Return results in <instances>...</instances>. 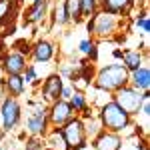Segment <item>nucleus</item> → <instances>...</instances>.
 Masks as SVG:
<instances>
[{
	"label": "nucleus",
	"instance_id": "obj_9",
	"mask_svg": "<svg viewBox=\"0 0 150 150\" xmlns=\"http://www.w3.org/2000/svg\"><path fill=\"white\" fill-rule=\"evenodd\" d=\"M62 90V82H60V76H50L44 84V98L46 100H54L58 98V94Z\"/></svg>",
	"mask_w": 150,
	"mask_h": 150
},
{
	"label": "nucleus",
	"instance_id": "obj_17",
	"mask_svg": "<svg viewBox=\"0 0 150 150\" xmlns=\"http://www.w3.org/2000/svg\"><path fill=\"white\" fill-rule=\"evenodd\" d=\"M6 86H8V90H10L12 94H20L24 88V80L18 76V74H10V78H8V82H6Z\"/></svg>",
	"mask_w": 150,
	"mask_h": 150
},
{
	"label": "nucleus",
	"instance_id": "obj_2",
	"mask_svg": "<svg viewBox=\"0 0 150 150\" xmlns=\"http://www.w3.org/2000/svg\"><path fill=\"white\" fill-rule=\"evenodd\" d=\"M102 122H104V126H106V128H110V130H114V132H116V130L126 128L128 114L116 102H108L102 108Z\"/></svg>",
	"mask_w": 150,
	"mask_h": 150
},
{
	"label": "nucleus",
	"instance_id": "obj_14",
	"mask_svg": "<svg viewBox=\"0 0 150 150\" xmlns=\"http://www.w3.org/2000/svg\"><path fill=\"white\" fill-rule=\"evenodd\" d=\"M122 56H124V68H130V70L140 68V62H142V58H140L138 52H134V50H126Z\"/></svg>",
	"mask_w": 150,
	"mask_h": 150
},
{
	"label": "nucleus",
	"instance_id": "obj_20",
	"mask_svg": "<svg viewBox=\"0 0 150 150\" xmlns=\"http://www.w3.org/2000/svg\"><path fill=\"white\" fill-rule=\"evenodd\" d=\"M94 4H96V0H80V12L88 16L94 10Z\"/></svg>",
	"mask_w": 150,
	"mask_h": 150
},
{
	"label": "nucleus",
	"instance_id": "obj_21",
	"mask_svg": "<svg viewBox=\"0 0 150 150\" xmlns=\"http://www.w3.org/2000/svg\"><path fill=\"white\" fill-rule=\"evenodd\" d=\"M70 106H72V110L74 108H84V98H82L80 94H74L72 100H70Z\"/></svg>",
	"mask_w": 150,
	"mask_h": 150
},
{
	"label": "nucleus",
	"instance_id": "obj_26",
	"mask_svg": "<svg viewBox=\"0 0 150 150\" xmlns=\"http://www.w3.org/2000/svg\"><path fill=\"white\" fill-rule=\"evenodd\" d=\"M34 76H36V74H34V70H32V68H28V72H26V78H22V80H24V82H32V80H34Z\"/></svg>",
	"mask_w": 150,
	"mask_h": 150
},
{
	"label": "nucleus",
	"instance_id": "obj_6",
	"mask_svg": "<svg viewBox=\"0 0 150 150\" xmlns=\"http://www.w3.org/2000/svg\"><path fill=\"white\" fill-rule=\"evenodd\" d=\"M18 116H20V108L16 100H6L2 106V118H4V128H12L18 122Z\"/></svg>",
	"mask_w": 150,
	"mask_h": 150
},
{
	"label": "nucleus",
	"instance_id": "obj_27",
	"mask_svg": "<svg viewBox=\"0 0 150 150\" xmlns=\"http://www.w3.org/2000/svg\"><path fill=\"white\" fill-rule=\"evenodd\" d=\"M60 94H62L64 98H70V94H72V90H70V88H62V90H60Z\"/></svg>",
	"mask_w": 150,
	"mask_h": 150
},
{
	"label": "nucleus",
	"instance_id": "obj_23",
	"mask_svg": "<svg viewBox=\"0 0 150 150\" xmlns=\"http://www.w3.org/2000/svg\"><path fill=\"white\" fill-rule=\"evenodd\" d=\"M8 8H10V2L8 0H0V20L8 14Z\"/></svg>",
	"mask_w": 150,
	"mask_h": 150
},
{
	"label": "nucleus",
	"instance_id": "obj_10",
	"mask_svg": "<svg viewBox=\"0 0 150 150\" xmlns=\"http://www.w3.org/2000/svg\"><path fill=\"white\" fill-rule=\"evenodd\" d=\"M120 148V138L116 134H102L96 140V150H118Z\"/></svg>",
	"mask_w": 150,
	"mask_h": 150
},
{
	"label": "nucleus",
	"instance_id": "obj_4",
	"mask_svg": "<svg viewBox=\"0 0 150 150\" xmlns=\"http://www.w3.org/2000/svg\"><path fill=\"white\" fill-rule=\"evenodd\" d=\"M62 136L70 148H80L84 144V126L80 120H68L62 128Z\"/></svg>",
	"mask_w": 150,
	"mask_h": 150
},
{
	"label": "nucleus",
	"instance_id": "obj_25",
	"mask_svg": "<svg viewBox=\"0 0 150 150\" xmlns=\"http://www.w3.org/2000/svg\"><path fill=\"white\" fill-rule=\"evenodd\" d=\"M136 26H140V30H142V32H148V18H146V16H142Z\"/></svg>",
	"mask_w": 150,
	"mask_h": 150
},
{
	"label": "nucleus",
	"instance_id": "obj_11",
	"mask_svg": "<svg viewBox=\"0 0 150 150\" xmlns=\"http://www.w3.org/2000/svg\"><path fill=\"white\" fill-rule=\"evenodd\" d=\"M28 130H30L32 134H38V132L44 130V110L38 108L34 114L28 118Z\"/></svg>",
	"mask_w": 150,
	"mask_h": 150
},
{
	"label": "nucleus",
	"instance_id": "obj_7",
	"mask_svg": "<svg viewBox=\"0 0 150 150\" xmlns=\"http://www.w3.org/2000/svg\"><path fill=\"white\" fill-rule=\"evenodd\" d=\"M52 122L54 124H66L72 116V106L64 100H58L54 106H52Z\"/></svg>",
	"mask_w": 150,
	"mask_h": 150
},
{
	"label": "nucleus",
	"instance_id": "obj_12",
	"mask_svg": "<svg viewBox=\"0 0 150 150\" xmlns=\"http://www.w3.org/2000/svg\"><path fill=\"white\" fill-rule=\"evenodd\" d=\"M24 58L22 54H10V56L6 58V70L10 72V74H20L24 70Z\"/></svg>",
	"mask_w": 150,
	"mask_h": 150
},
{
	"label": "nucleus",
	"instance_id": "obj_24",
	"mask_svg": "<svg viewBox=\"0 0 150 150\" xmlns=\"http://www.w3.org/2000/svg\"><path fill=\"white\" fill-rule=\"evenodd\" d=\"M58 16V22H68V16H66V10H64V6H60V10L56 12Z\"/></svg>",
	"mask_w": 150,
	"mask_h": 150
},
{
	"label": "nucleus",
	"instance_id": "obj_3",
	"mask_svg": "<svg viewBox=\"0 0 150 150\" xmlns=\"http://www.w3.org/2000/svg\"><path fill=\"white\" fill-rule=\"evenodd\" d=\"M142 100H144V96L138 92V90H134V88H118V92H116V100L114 102L126 112V114H134V112H138L140 106H142Z\"/></svg>",
	"mask_w": 150,
	"mask_h": 150
},
{
	"label": "nucleus",
	"instance_id": "obj_5",
	"mask_svg": "<svg viewBox=\"0 0 150 150\" xmlns=\"http://www.w3.org/2000/svg\"><path fill=\"white\" fill-rule=\"evenodd\" d=\"M114 26H116V20H114V16L110 14V12H102V14H98L96 18H94V22L88 26V28H94V32L96 34H110L112 30H114Z\"/></svg>",
	"mask_w": 150,
	"mask_h": 150
},
{
	"label": "nucleus",
	"instance_id": "obj_22",
	"mask_svg": "<svg viewBox=\"0 0 150 150\" xmlns=\"http://www.w3.org/2000/svg\"><path fill=\"white\" fill-rule=\"evenodd\" d=\"M80 50L82 52H86V54H96V52H94V46L92 44H90V42H88V40H84V42H80Z\"/></svg>",
	"mask_w": 150,
	"mask_h": 150
},
{
	"label": "nucleus",
	"instance_id": "obj_13",
	"mask_svg": "<svg viewBox=\"0 0 150 150\" xmlns=\"http://www.w3.org/2000/svg\"><path fill=\"white\" fill-rule=\"evenodd\" d=\"M128 6H130V0H104V8L110 12V14L124 12Z\"/></svg>",
	"mask_w": 150,
	"mask_h": 150
},
{
	"label": "nucleus",
	"instance_id": "obj_8",
	"mask_svg": "<svg viewBox=\"0 0 150 150\" xmlns=\"http://www.w3.org/2000/svg\"><path fill=\"white\" fill-rule=\"evenodd\" d=\"M132 82L138 90H148L150 88V72L148 68H136L132 70Z\"/></svg>",
	"mask_w": 150,
	"mask_h": 150
},
{
	"label": "nucleus",
	"instance_id": "obj_1",
	"mask_svg": "<svg viewBox=\"0 0 150 150\" xmlns=\"http://www.w3.org/2000/svg\"><path fill=\"white\" fill-rule=\"evenodd\" d=\"M126 80H128V70L122 64H110L104 70H100L96 84L104 90H118L126 84Z\"/></svg>",
	"mask_w": 150,
	"mask_h": 150
},
{
	"label": "nucleus",
	"instance_id": "obj_15",
	"mask_svg": "<svg viewBox=\"0 0 150 150\" xmlns=\"http://www.w3.org/2000/svg\"><path fill=\"white\" fill-rule=\"evenodd\" d=\"M52 46L48 44V42H40V44H36V48H34V56H36V60H50L52 58Z\"/></svg>",
	"mask_w": 150,
	"mask_h": 150
},
{
	"label": "nucleus",
	"instance_id": "obj_16",
	"mask_svg": "<svg viewBox=\"0 0 150 150\" xmlns=\"http://www.w3.org/2000/svg\"><path fill=\"white\" fill-rule=\"evenodd\" d=\"M44 14H46V2H44V0H36L34 8L28 14V20H30V22H38Z\"/></svg>",
	"mask_w": 150,
	"mask_h": 150
},
{
	"label": "nucleus",
	"instance_id": "obj_18",
	"mask_svg": "<svg viewBox=\"0 0 150 150\" xmlns=\"http://www.w3.org/2000/svg\"><path fill=\"white\" fill-rule=\"evenodd\" d=\"M64 10H66L68 18H78V14H80V0H66Z\"/></svg>",
	"mask_w": 150,
	"mask_h": 150
},
{
	"label": "nucleus",
	"instance_id": "obj_19",
	"mask_svg": "<svg viewBox=\"0 0 150 150\" xmlns=\"http://www.w3.org/2000/svg\"><path fill=\"white\" fill-rule=\"evenodd\" d=\"M50 144H52L54 150H68V144H66V140L62 136V132H54L52 138H50Z\"/></svg>",
	"mask_w": 150,
	"mask_h": 150
}]
</instances>
